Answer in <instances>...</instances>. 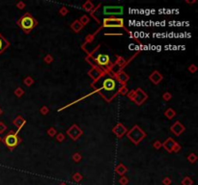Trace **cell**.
Returning a JSON list of instances; mask_svg holds the SVG:
<instances>
[{
	"label": "cell",
	"instance_id": "1",
	"mask_svg": "<svg viewBox=\"0 0 198 185\" xmlns=\"http://www.w3.org/2000/svg\"><path fill=\"white\" fill-rule=\"evenodd\" d=\"M92 86L95 89V92H98L107 102H110L119 94L120 89L123 85L119 83L115 75L109 72H105L100 78L92 83Z\"/></svg>",
	"mask_w": 198,
	"mask_h": 185
},
{
	"label": "cell",
	"instance_id": "2",
	"mask_svg": "<svg viewBox=\"0 0 198 185\" xmlns=\"http://www.w3.org/2000/svg\"><path fill=\"white\" fill-rule=\"evenodd\" d=\"M124 14L123 6H102L92 11V15L99 22L106 18H116V15H122Z\"/></svg>",
	"mask_w": 198,
	"mask_h": 185
},
{
	"label": "cell",
	"instance_id": "3",
	"mask_svg": "<svg viewBox=\"0 0 198 185\" xmlns=\"http://www.w3.org/2000/svg\"><path fill=\"white\" fill-rule=\"evenodd\" d=\"M18 23L20 26V28H22L25 33H30L31 30L34 27H36V25H37L38 22L29 13H26L19 18Z\"/></svg>",
	"mask_w": 198,
	"mask_h": 185
},
{
	"label": "cell",
	"instance_id": "4",
	"mask_svg": "<svg viewBox=\"0 0 198 185\" xmlns=\"http://www.w3.org/2000/svg\"><path fill=\"white\" fill-rule=\"evenodd\" d=\"M127 136L133 143H134L135 145H137L146 137V133L138 125H134L127 133Z\"/></svg>",
	"mask_w": 198,
	"mask_h": 185
},
{
	"label": "cell",
	"instance_id": "5",
	"mask_svg": "<svg viewBox=\"0 0 198 185\" xmlns=\"http://www.w3.org/2000/svg\"><path fill=\"white\" fill-rule=\"evenodd\" d=\"M94 60H95L97 66L102 70L103 71L106 70H110V68L112 66V63H111V60H110V57L107 54H98L97 56H95L94 58Z\"/></svg>",
	"mask_w": 198,
	"mask_h": 185
},
{
	"label": "cell",
	"instance_id": "6",
	"mask_svg": "<svg viewBox=\"0 0 198 185\" xmlns=\"http://www.w3.org/2000/svg\"><path fill=\"white\" fill-rule=\"evenodd\" d=\"M4 144L6 145L10 150H14L15 147L19 144V138L17 133L11 131L10 133H8L3 139Z\"/></svg>",
	"mask_w": 198,
	"mask_h": 185
},
{
	"label": "cell",
	"instance_id": "7",
	"mask_svg": "<svg viewBox=\"0 0 198 185\" xmlns=\"http://www.w3.org/2000/svg\"><path fill=\"white\" fill-rule=\"evenodd\" d=\"M103 27H108V28H121L124 27V19L123 18H106L102 20Z\"/></svg>",
	"mask_w": 198,
	"mask_h": 185
},
{
	"label": "cell",
	"instance_id": "8",
	"mask_svg": "<svg viewBox=\"0 0 198 185\" xmlns=\"http://www.w3.org/2000/svg\"><path fill=\"white\" fill-rule=\"evenodd\" d=\"M147 98H148L147 94L144 91H142V89L138 88L136 91H135V97L133 99V101L137 105H141Z\"/></svg>",
	"mask_w": 198,
	"mask_h": 185
},
{
	"label": "cell",
	"instance_id": "9",
	"mask_svg": "<svg viewBox=\"0 0 198 185\" xmlns=\"http://www.w3.org/2000/svg\"><path fill=\"white\" fill-rule=\"evenodd\" d=\"M68 135H69L72 140H77V138L82 134V130L77 125L74 124L68 129Z\"/></svg>",
	"mask_w": 198,
	"mask_h": 185
},
{
	"label": "cell",
	"instance_id": "10",
	"mask_svg": "<svg viewBox=\"0 0 198 185\" xmlns=\"http://www.w3.org/2000/svg\"><path fill=\"white\" fill-rule=\"evenodd\" d=\"M170 130L172 133L175 134L176 136H179L185 131V126L182 124L180 121H176V123L170 127Z\"/></svg>",
	"mask_w": 198,
	"mask_h": 185
},
{
	"label": "cell",
	"instance_id": "11",
	"mask_svg": "<svg viewBox=\"0 0 198 185\" xmlns=\"http://www.w3.org/2000/svg\"><path fill=\"white\" fill-rule=\"evenodd\" d=\"M112 131L116 134V136L118 137V138H121L122 136H124L125 134L127 133V128L125 127V126L122 124H117L113 127Z\"/></svg>",
	"mask_w": 198,
	"mask_h": 185
},
{
	"label": "cell",
	"instance_id": "12",
	"mask_svg": "<svg viewBox=\"0 0 198 185\" xmlns=\"http://www.w3.org/2000/svg\"><path fill=\"white\" fill-rule=\"evenodd\" d=\"M103 73H105V71H103L102 70H101L99 67H95V68H93L92 70L88 72V74H89L91 77L94 78V80H97V79L100 78Z\"/></svg>",
	"mask_w": 198,
	"mask_h": 185
},
{
	"label": "cell",
	"instance_id": "13",
	"mask_svg": "<svg viewBox=\"0 0 198 185\" xmlns=\"http://www.w3.org/2000/svg\"><path fill=\"white\" fill-rule=\"evenodd\" d=\"M115 77L116 79L119 81V83H121L122 85H124L125 83H126L128 80H129V75L127 74L126 72H124L123 71H120L119 72H117L115 74Z\"/></svg>",
	"mask_w": 198,
	"mask_h": 185
},
{
	"label": "cell",
	"instance_id": "14",
	"mask_svg": "<svg viewBox=\"0 0 198 185\" xmlns=\"http://www.w3.org/2000/svg\"><path fill=\"white\" fill-rule=\"evenodd\" d=\"M149 78H150V80L155 84V85H158V84H159L161 80H163V75H161L159 71H154L152 74L150 75Z\"/></svg>",
	"mask_w": 198,
	"mask_h": 185
},
{
	"label": "cell",
	"instance_id": "15",
	"mask_svg": "<svg viewBox=\"0 0 198 185\" xmlns=\"http://www.w3.org/2000/svg\"><path fill=\"white\" fill-rule=\"evenodd\" d=\"M176 144V142L172 139V138H168L167 140H166L163 144V147H164V149L167 150L168 152H172V150H173V147L174 145Z\"/></svg>",
	"mask_w": 198,
	"mask_h": 185
},
{
	"label": "cell",
	"instance_id": "16",
	"mask_svg": "<svg viewBox=\"0 0 198 185\" xmlns=\"http://www.w3.org/2000/svg\"><path fill=\"white\" fill-rule=\"evenodd\" d=\"M14 124L18 127V131L15 132V133L18 134V132H19V130L22 128V126L25 124V120L22 117V116H18V117L15 118V120L14 121Z\"/></svg>",
	"mask_w": 198,
	"mask_h": 185
},
{
	"label": "cell",
	"instance_id": "17",
	"mask_svg": "<svg viewBox=\"0 0 198 185\" xmlns=\"http://www.w3.org/2000/svg\"><path fill=\"white\" fill-rule=\"evenodd\" d=\"M8 46H9L8 41L6 39H4L3 37L0 35V54H1V52H3Z\"/></svg>",
	"mask_w": 198,
	"mask_h": 185
},
{
	"label": "cell",
	"instance_id": "18",
	"mask_svg": "<svg viewBox=\"0 0 198 185\" xmlns=\"http://www.w3.org/2000/svg\"><path fill=\"white\" fill-rule=\"evenodd\" d=\"M71 28L75 31V32H79V31L83 28V25L79 22V20H76L75 22H72L71 25Z\"/></svg>",
	"mask_w": 198,
	"mask_h": 185
},
{
	"label": "cell",
	"instance_id": "19",
	"mask_svg": "<svg viewBox=\"0 0 198 185\" xmlns=\"http://www.w3.org/2000/svg\"><path fill=\"white\" fill-rule=\"evenodd\" d=\"M93 8H94L93 3L90 2V1H86L84 4H83V9H84L86 12H92Z\"/></svg>",
	"mask_w": 198,
	"mask_h": 185
},
{
	"label": "cell",
	"instance_id": "20",
	"mask_svg": "<svg viewBox=\"0 0 198 185\" xmlns=\"http://www.w3.org/2000/svg\"><path fill=\"white\" fill-rule=\"evenodd\" d=\"M164 114H165V116H166V117H167L168 119H172V118H173L174 116L176 115V112H175V111L172 109V108H169V109H167V110L165 111Z\"/></svg>",
	"mask_w": 198,
	"mask_h": 185
},
{
	"label": "cell",
	"instance_id": "21",
	"mask_svg": "<svg viewBox=\"0 0 198 185\" xmlns=\"http://www.w3.org/2000/svg\"><path fill=\"white\" fill-rule=\"evenodd\" d=\"M89 20H90V18H89V17L88 15H82V17L80 18V19H79V22L84 26V25H86L87 23H89Z\"/></svg>",
	"mask_w": 198,
	"mask_h": 185
},
{
	"label": "cell",
	"instance_id": "22",
	"mask_svg": "<svg viewBox=\"0 0 198 185\" xmlns=\"http://www.w3.org/2000/svg\"><path fill=\"white\" fill-rule=\"evenodd\" d=\"M33 83H34V80L32 79V77L28 76V77H26V78L24 79V84H25L26 86H31Z\"/></svg>",
	"mask_w": 198,
	"mask_h": 185
},
{
	"label": "cell",
	"instance_id": "23",
	"mask_svg": "<svg viewBox=\"0 0 198 185\" xmlns=\"http://www.w3.org/2000/svg\"><path fill=\"white\" fill-rule=\"evenodd\" d=\"M15 96H17L18 97H22V96H23L24 91H23V90H22V88H18V89L15 91Z\"/></svg>",
	"mask_w": 198,
	"mask_h": 185
},
{
	"label": "cell",
	"instance_id": "24",
	"mask_svg": "<svg viewBox=\"0 0 198 185\" xmlns=\"http://www.w3.org/2000/svg\"><path fill=\"white\" fill-rule=\"evenodd\" d=\"M44 61L46 63V64H49V63H51V62L53 61V58H52V56H51L50 54H48L44 58Z\"/></svg>",
	"mask_w": 198,
	"mask_h": 185
},
{
	"label": "cell",
	"instance_id": "25",
	"mask_svg": "<svg viewBox=\"0 0 198 185\" xmlns=\"http://www.w3.org/2000/svg\"><path fill=\"white\" fill-rule=\"evenodd\" d=\"M127 93H129V92H128V89H127V87L125 86V85H123V86H122V88L120 89L119 94H121L122 96H125V94H126Z\"/></svg>",
	"mask_w": 198,
	"mask_h": 185
},
{
	"label": "cell",
	"instance_id": "26",
	"mask_svg": "<svg viewBox=\"0 0 198 185\" xmlns=\"http://www.w3.org/2000/svg\"><path fill=\"white\" fill-rule=\"evenodd\" d=\"M117 172L119 173H124L125 172H126V168H125L123 165H119V167L117 168Z\"/></svg>",
	"mask_w": 198,
	"mask_h": 185
},
{
	"label": "cell",
	"instance_id": "27",
	"mask_svg": "<svg viewBox=\"0 0 198 185\" xmlns=\"http://www.w3.org/2000/svg\"><path fill=\"white\" fill-rule=\"evenodd\" d=\"M187 159H189L191 163H194V161L196 160V155L194 154V153H191V154L187 157Z\"/></svg>",
	"mask_w": 198,
	"mask_h": 185
},
{
	"label": "cell",
	"instance_id": "28",
	"mask_svg": "<svg viewBox=\"0 0 198 185\" xmlns=\"http://www.w3.org/2000/svg\"><path fill=\"white\" fill-rule=\"evenodd\" d=\"M128 97H129V98L131 99V100H133V99H134V97H135V91H131L129 94H128Z\"/></svg>",
	"mask_w": 198,
	"mask_h": 185
},
{
	"label": "cell",
	"instance_id": "29",
	"mask_svg": "<svg viewBox=\"0 0 198 185\" xmlns=\"http://www.w3.org/2000/svg\"><path fill=\"white\" fill-rule=\"evenodd\" d=\"M171 97H172V96H171L170 93H164V94H163V99H164V100L168 101V100L171 99Z\"/></svg>",
	"mask_w": 198,
	"mask_h": 185
},
{
	"label": "cell",
	"instance_id": "30",
	"mask_svg": "<svg viewBox=\"0 0 198 185\" xmlns=\"http://www.w3.org/2000/svg\"><path fill=\"white\" fill-rule=\"evenodd\" d=\"M56 139H57V141H58V142H62V141H64V139H65V136H64V134L59 133L58 135H57Z\"/></svg>",
	"mask_w": 198,
	"mask_h": 185
},
{
	"label": "cell",
	"instance_id": "31",
	"mask_svg": "<svg viewBox=\"0 0 198 185\" xmlns=\"http://www.w3.org/2000/svg\"><path fill=\"white\" fill-rule=\"evenodd\" d=\"M48 133H49V136L52 137V136H54V135L56 134V130H55L53 127H51V128H49V129Z\"/></svg>",
	"mask_w": 198,
	"mask_h": 185
},
{
	"label": "cell",
	"instance_id": "32",
	"mask_svg": "<svg viewBox=\"0 0 198 185\" xmlns=\"http://www.w3.org/2000/svg\"><path fill=\"white\" fill-rule=\"evenodd\" d=\"M68 12H69V11H68V9L65 8V7H63V8H62L60 11H59V13H60L61 15H66L68 14Z\"/></svg>",
	"mask_w": 198,
	"mask_h": 185
},
{
	"label": "cell",
	"instance_id": "33",
	"mask_svg": "<svg viewBox=\"0 0 198 185\" xmlns=\"http://www.w3.org/2000/svg\"><path fill=\"white\" fill-rule=\"evenodd\" d=\"M80 158H81V155L79 154V153H76V154L72 156V159H74L75 161H79L80 160Z\"/></svg>",
	"mask_w": 198,
	"mask_h": 185
},
{
	"label": "cell",
	"instance_id": "34",
	"mask_svg": "<svg viewBox=\"0 0 198 185\" xmlns=\"http://www.w3.org/2000/svg\"><path fill=\"white\" fill-rule=\"evenodd\" d=\"M163 146V144L159 142V141H156L155 143H154V147H155V149H157V150H159V147Z\"/></svg>",
	"mask_w": 198,
	"mask_h": 185
},
{
	"label": "cell",
	"instance_id": "35",
	"mask_svg": "<svg viewBox=\"0 0 198 185\" xmlns=\"http://www.w3.org/2000/svg\"><path fill=\"white\" fill-rule=\"evenodd\" d=\"M41 113H42V114H44V115H46V114L49 113V108H48V107H45V106L42 107V108H41Z\"/></svg>",
	"mask_w": 198,
	"mask_h": 185
},
{
	"label": "cell",
	"instance_id": "36",
	"mask_svg": "<svg viewBox=\"0 0 198 185\" xmlns=\"http://www.w3.org/2000/svg\"><path fill=\"white\" fill-rule=\"evenodd\" d=\"M180 150H181V147H180V145H179V144H177V143H176V144L174 145V147H173V150H172V151H175V152H177V151H179Z\"/></svg>",
	"mask_w": 198,
	"mask_h": 185
},
{
	"label": "cell",
	"instance_id": "37",
	"mask_svg": "<svg viewBox=\"0 0 198 185\" xmlns=\"http://www.w3.org/2000/svg\"><path fill=\"white\" fill-rule=\"evenodd\" d=\"M5 130H6V125L3 124L2 123H0V133H2Z\"/></svg>",
	"mask_w": 198,
	"mask_h": 185
},
{
	"label": "cell",
	"instance_id": "38",
	"mask_svg": "<svg viewBox=\"0 0 198 185\" xmlns=\"http://www.w3.org/2000/svg\"><path fill=\"white\" fill-rule=\"evenodd\" d=\"M189 70H190V71H191V72H195L196 70H197V68H196L194 65H192V66H190V67L189 68Z\"/></svg>",
	"mask_w": 198,
	"mask_h": 185
},
{
	"label": "cell",
	"instance_id": "39",
	"mask_svg": "<svg viewBox=\"0 0 198 185\" xmlns=\"http://www.w3.org/2000/svg\"><path fill=\"white\" fill-rule=\"evenodd\" d=\"M17 6H18V9H23V8L25 7V4H24L23 2H18V3L17 4Z\"/></svg>",
	"mask_w": 198,
	"mask_h": 185
},
{
	"label": "cell",
	"instance_id": "40",
	"mask_svg": "<svg viewBox=\"0 0 198 185\" xmlns=\"http://www.w3.org/2000/svg\"><path fill=\"white\" fill-rule=\"evenodd\" d=\"M0 114H1V110H0Z\"/></svg>",
	"mask_w": 198,
	"mask_h": 185
}]
</instances>
